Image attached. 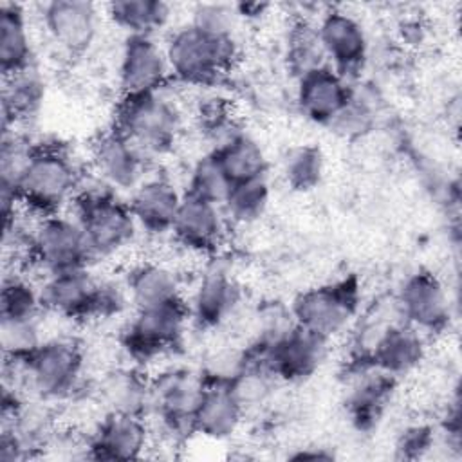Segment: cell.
Returning <instances> with one entry per match:
<instances>
[{"instance_id":"obj_1","label":"cell","mask_w":462,"mask_h":462,"mask_svg":"<svg viewBox=\"0 0 462 462\" xmlns=\"http://www.w3.org/2000/svg\"><path fill=\"white\" fill-rule=\"evenodd\" d=\"M79 186L72 159L58 146H34L14 184L20 206L38 217L58 215L76 199Z\"/></svg>"},{"instance_id":"obj_2","label":"cell","mask_w":462,"mask_h":462,"mask_svg":"<svg viewBox=\"0 0 462 462\" xmlns=\"http://www.w3.org/2000/svg\"><path fill=\"white\" fill-rule=\"evenodd\" d=\"M170 74L182 83L208 85L224 74L236 58L235 36H220L191 23L177 29L166 47Z\"/></svg>"},{"instance_id":"obj_3","label":"cell","mask_w":462,"mask_h":462,"mask_svg":"<svg viewBox=\"0 0 462 462\" xmlns=\"http://www.w3.org/2000/svg\"><path fill=\"white\" fill-rule=\"evenodd\" d=\"M180 123L182 117L177 103L161 88L150 94L123 97L116 117V130L126 135L148 157L164 153L173 146Z\"/></svg>"},{"instance_id":"obj_4","label":"cell","mask_w":462,"mask_h":462,"mask_svg":"<svg viewBox=\"0 0 462 462\" xmlns=\"http://www.w3.org/2000/svg\"><path fill=\"white\" fill-rule=\"evenodd\" d=\"M74 202L76 220L85 231L94 256H108L126 247L137 229L135 217L128 204L121 202L114 189H78Z\"/></svg>"},{"instance_id":"obj_5","label":"cell","mask_w":462,"mask_h":462,"mask_svg":"<svg viewBox=\"0 0 462 462\" xmlns=\"http://www.w3.org/2000/svg\"><path fill=\"white\" fill-rule=\"evenodd\" d=\"M40 294L43 309L63 318L110 316L125 303L117 287L96 280L87 267L47 274Z\"/></svg>"},{"instance_id":"obj_6","label":"cell","mask_w":462,"mask_h":462,"mask_svg":"<svg viewBox=\"0 0 462 462\" xmlns=\"http://www.w3.org/2000/svg\"><path fill=\"white\" fill-rule=\"evenodd\" d=\"M14 363L22 372V381L47 401L72 395L83 374V352L76 341L67 337L42 341L29 357Z\"/></svg>"},{"instance_id":"obj_7","label":"cell","mask_w":462,"mask_h":462,"mask_svg":"<svg viewBox=\"0 0 462 462\" xmlns=\"http://www.w3.org/2000/svg\"><path fill=\"white\" fill-rule=\"evenodd\" d=\"M359 305V285L356 278L310 289L300 294L292 305L296 325L330 339L354 318Z\"/></svg>"},{"instance_id":"obj_8","label":"cell","mask_w":462,"mask_h":462,"mask_svg":"<svg viewBox=\"0 0 462 462\" xmlns=\"http://www.w3.org/2000/svg\"><path fill=\"white\" fill-rule=\"evenodd\" d=\"M29 253L47 274L87 267L94 256L79 222L60 213L40 218L31 231Z\"/></svg>"},{"instance_id":"obj_9","label":"cell","mask_w":462,"mask_h":462,"mask_svg":"<svg viewBox=\"0 0 462 462\" xmlns=\"http://www.w3.org/2000/svg\"><path fill=\"white\" fill-rule=\"evenodd\" d=\"M325 337L292 325L273 341L256 346L258 357L254 359L273 377L283 381H300L316 372L327 354Z\"/></svg>"},{"instance_id":"obj_10","label":"cell","mask_w":462,"mask_h":462,"mask_svg":"<svg viewBox=\"0 0 462 462\" xmlns=\"http://www.w3.org/2000/svg\"><path fill=\"white\" fill-rule=\"evenodd\" d=\"M206 379L191 370H170L150 383L148 411H153L170 435L195 431L193 415Z\"/></svg>"},{"instance_id":"obj_11","label":"cell","mask_w":462,"mask_h":462,"mask_svg":"<svg viewBox=\"0 0 462 462\" xmlns=\"http://www.w3.org/2000/svg\"><path fill=\"white\" fill-rule=\"evenodd\" d=\"M189 309L182 300L137 309L125 330V346L137 359H152L173 348L186 328Z\"/></svg>"},{"instance_id":"obj_12","label":"cell","mask_w":462,"mask_h":462,"mask_svg":"<svg viewBox=\"0 0 462 462\" xmlns=\"http://www.w3.org/2000/svg\"><path fill=\"white\" fill-rule=\"evenodd\" d=\"M170 76L164 47L150 34H130L119 60V88L123 97L161 90Z\"/></svg>"},{"instance_id":"obj_13","label":"cell","mask_w":462,"mask_h":462,"mask_svg":"<svg viewBox=\"0 0 462 462\" xmlns=\"http://www.w3.org/2000/svg\"><path fill=\"white\" fill-rule=\"evenodd\" d=\"M397 307L402 319L419 332H437L449 319L446 289L430 273H415L404 280Z\"/></svg>"},{"instance_id":"obj_14","label":"cell","mask_w":462,"mask_h":462,"mask_svg":"<svg viewBox=\"0 0 462 462\" xmlns=\"http://www.w3.org/2000/svg\"><path fill=\"white\" fill-rule=\"evenodd\" d=\"M94 166L112 189H135L144 180L148 157L119 130H110L94 144Z\"/></svg>"},{"instance_id":"obj_15","label":"cell","mask_w":462,"mask_h":462,"mask_svg":"<svg viewBox=\"0 0 462 462\" xmlns=\"http://www.w3.org/2000/svg\"><path fill=\"white\" fill-rule=\"evenodd\" d=\"M318 38L325 58L332 61V69L345 79L359 70L366 58V34L363 25L348 13L330 11L318 25Z\"/></svg>"},{"instance_id":"obj_16","label":"cell","mask_w":462,"mask_h":462,"mask_svg":"<svg viewBox=\"0 0 462 462\" xmlns=\"http://www.w3.org/2000/svg\"><path fill=\"white\" fill-rule=\"evenodd\" d=\"M43 25L51 40L70 54H79L97 32V9L90 2L54 0L42 7Z\"/></svg>"},{"instance_id":"obj_17","label":"cell","mask_w":462,"mask_h":462,"mask_svg":"<svg viewBox=\"0 0 462 462\" xmlns=\"http://www.w3.org/2000/svg\"><path fill=\"white\" fill-rule=\"evenodd\" d=\"M298 105L314 123L330 125L345 110L352 97L346 79L330 65L314 69L298 78Z\"/></svg>"},{"instance_id":"obj_18","label":"cell","mask_w":462,"mask_h":462,"mask_svg":"<svg viewBox=\"0 0 462 462\" xmlns=\"http://www.w3.org/2000/svg\"><path fill=\"white\" fill-rule=\"evenodd\" d=\"M224 231L226 215L222 206L184 193L171 226V233L184 247L200 253L215 251L224 238Z\"/></svg>"},{"instance_id":"obj_19","label":"cell","mask_w":462,"mask_h":462,"mask_svg":"<svg viewBox=\"0 0 462 462\" xmlns=\"http://www.w3.org/2000/svg\"><path fill=\"white\" fill-rule=\"evenodd\" d=\"M148 448V428L143 415L106 411L90 437V457L114 458H139Z\"/></svg>"},{"instance_id":"obj_20","label":"cell","mask_w":462,"mask_h":462,"mask_svg":"<svg viewBox=\"0 0 462 462\" xmlns=\"http://www.w3.org/2000/svg\"><path fill=\"white\" fill-rule=\"evenodd\" d=\"M424 357L422 332L406 321L388 325L372 345L365 365L395 377L413 370Z\"/></svg>"},{"instance_id":"obj_21","label":"cell","mask_w":462,"mask_h":462,"mask_svg":"<svg viewBox=\"0 0 462 462\" xmlns=\"http://www.w3.org/2000/svg\"><path fill=\"white\" fill-rule=\"evenodd\" d=\"M182 197L168 179L152 177L132 191L128 206L137 226L150 233H164L171 231Z\"/></svg>"},{"instance_id":"obj_22","label":"cell","mask_w":462,"mask_h":462,"mask_svg":"<svg viewBox=\"0 0 462 462\" xmlns=\"http://www.w3.org/2000/svg\"><path fill=\"white\" fill-rule=\"evenodd\" d=\"M242 415L244 408L227 383L206 381L193 415V428L204 437L222 440L238 430Z\"/></svg>"},{"instance_id":"obj_23","label":"cell","mask_w":462,"mask_h":462,"mask_svg":"<svg viewBox=\"0 0 462 462\" xmlns=\"http://www.w3.org/2000/svg\"><path fill=\"white\" fill-rule=\"evenodd\" d=\"M240 303V287L222 269H211L202 278L193 294V318L204 327L226 323Z\"/></svg>"},{"instance_id":"obj_24","label":"cell","mask_w":462,"mask_h":462,"mask_svg":"<svg viewBox=\"0 0 462 462\" xmlns=\"http://www.w3.org/2000/svg\"><path fill=\"white\" fill-rule=\"evenodd\" d=\"M32 65V45L27 18L18 4L0 7V69L4 78Z\"/></svg>"},{"instance_id":"obj_25","label":"cell","mask_w":462,"mask_h":462,"mask_svg":"<svg viewBox=\"0 0 462 462\" xmlns=\"http://www.w3.org/2000/svg\"><path fill=\"white\" fill-rule=\"evenodd\" d=\"M227 179L236 184L258 177H265L267 159L262 146L247 134L227 135L213 152Z\"/></svg>"},{"instance_id":"obj_26","label":"cell","mask_w":462,"mask_h":462,"mask_svg":"<svg viewBox=\"0 0 462 462\" xmlns=\"http://www.w3.org/2000/svg\"><path fill=\"white\" fill-rule=\"evenodd\" d=\"M126 289L137 309L182 300L177 274L161 263H143L135 267L128 276Z\"/></svg>"},{"instance_id":"obj_27","label":"cell","mask_w":462,"mask_h":462,"mask_svg":"<svg viewBox=\"0 0 462 462\" xmlns=\"http://www.w3.org/2000/svg\"><path fill=\"white\" fill-rule=\"evenodd\" d=\"M106 411L144 415L150 402V383L141 374L126 368L108 372L97 386Z\"/></svg>"},{"instance_id":"obj_28","label":"cell","mask_w":462,"mask_h":462,"mask_svg":"<svg viewBox=\"0 0 462 462\" xmlns=\"http://www.w3.org/2000/svg\"><path fill=\"white\" fill-rule=\"evenodd\" d=\"M45 83L40 72L31 65L13 76L4 78V125H14L32 117L43 103Z\"/></svg>"},{"instance_id":"obj_29","label":"cell","mask_w":462,"mask_h":462,"mask_svg":"<svg viewBox=\"0 0 462 462\" xmlns=\"http://www.w3.org/2000/svg\"><path fill=\"white\" fill-rule=\"evenodd\" d=\"M108 14L116 25L130 34H150L170 18V7L159 0H119L108 5Z\"/></svg>"},{"instance_id":"obj_30","label":"cell","mask_w":462,"mask_h":462,"mask_svg":"<svg viewBox=\"0 0 462 462\" xmlns=\"http://www.w3.org/2000/svg\"><path fill=\"white\" fill-rule=\"evenodd\" d=\"M372 374L359 379L350 395V410L359 428L372 424L374 419L377 420L393 383L392 375L377 370L375 366H372Z\"/></svg>"},{"instance_id":"obj_31","label":"cell","mask_w":462,"mask_h":462,"mask_svg":"<svg viewBox=\"0 0 462 462\" xmlns=\"http://www.w3.org/2000/svg\"><path fill=\"white\" fill-rule=\"evenodd\" d=\"M269 204V184L265 177L236 182L222 202L224 215L235 222H253L263 215Z\"/></svg>"},{"instance_id":"obj_32","label":"cell","mask_w":462,"mask_h":462,"mask_svg":"<svg viewBox=\"0 0 462 462\" xmlns=\"http://www.w3.org/2000/svg\"><path fill=\"white\" fill-rule=\"evenodd\" d=\"M0 343L5 361H22L29 357L40 345V330L36 318H2Z\"/></svg>"},{"instance_id":"obj_33","label":"cell","mask_w":462,"mask_h":462,"mask_svg":"<svg viewBox=\"0 0 462 462\" xmlns=\"http://www.w3.org/2000/svg\"><path fill=\"white\" fill-rule=\"evenodd\" d=\"M231 186L233 182L227 179L226 171L220 168L213 153H209L193 166L186 193L222 206Z\"/></svg>"},{"instance_id":"obj_34","label":"cell","mask_w":462,"mask_h":462,"mask_svg":"<svg viewBox=\"0 0 462 462\" xmlns=\"http://www.w3.org/2000/svg\"><path fill=\"white\" fill-rule=\"evenodd\" d=\"M40 309H43L40 289L16 274L4 280L0 318H38Z\"/></svg>"},{"instance_id":"obj_35","label":"cell","mask_w":462,"mask_h":462,"mask_svg":"<svg viewBox=\"0 0 462 462\" xmlns=\"http://www.w3.org/2000/svg\"><path fill=\"white\" fill-rule=\"evenodd\" d=\"M283 175L291 188L300 191L312 189L323 175L321 150L310 144L291 150L283 162Z\"/></svg>"},{"instance_id":"obj_36","label":"cell","mask_w":462,"mask_h":462,"mask_svg":"<svg viewBox=\"0 0 462 462\" xmlns=\"http://www.w3.org/2000/svg\"><path fill=\"white\" fill-rule=\"evenodd\" d=\"M287 60H289L291 70L298 78H301L303 74H307L314 69L325 67L327 65L325 52L319 43L318 31L305 23H300L298 27H294L291 40H289Z\"/></svg>"},{"instance_id":"obj_37","label":"cell","mask_w":462,"mask_h":462,"mask_svg":"<svg viewBox=\"0 0 462 462\" xmlns=\"http://www.w3.org/2000/svg\"><path fill=\"white\" fill-rule=\"evenodd\" d=\"M236 18H238V13L231 5L200 4L195 7L189 23L213 34L235 36Z\"/></svg>"},{"instance_id":"obj_38","label":"cell","mask_w":462,"mask_h":462,"mask_svg":"<svg viewBox=\"0 0 462 462\" xmlns=\"http://www.w3.org/2000/svg\"><path fill=\"white\" fill-rule=\"evenodd\" d=\"M431 444V433L428 428H413L404 433L401 449L404 455H420L422 449H428Z\"/></svg>"}]
</instances>
